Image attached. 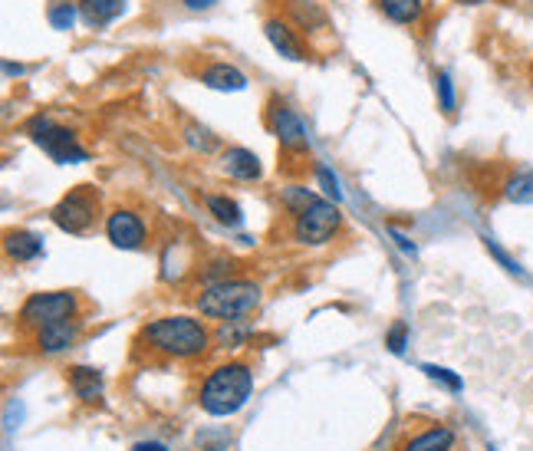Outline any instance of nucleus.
Wrapping results in <instances>:
<instances>
[{
    "label": "nucleus",
    "mask_w": 533,
    "mask_h": 451,
    "mask_svg": "<svg viewBox=\"0 0 533 451\" xmlns=\"http://www.w3.org/2000/svg\"><path fill=\"white\" fill-rule=\"evenodd\" d=\"M343 214H339L336 201L330 198H313L300 214H293V241L303 247H323L336 238Z\"/></svg>",
    "instance_id": "20e7f679"
},
{
    "label": "nucleus",
    "mask_w": 533,
    "mask_h": 451,
    "mask_svg": "<svg viewBox=\"0 0 533 451\" xmlns=\"http://www.w3.org/2000/svg\"><path fill=\"white\" fill-rule=\"evenodd\" d=\"M264 37L270 40V47H274V50L283 56V60H293V63L306 60V47H303L300 33L293 30L287 20L267 17V20H264Z\"/></svg>",
    "instance_id": "9d476101"
},
{
    "label": "nucleus",
    "mask_w": 533,
    "mask_h": 451,
    "mask_svg": "<svg viewBox=\"0 0 533 451\" xmlns=\"http://www.w3.org/2000/svg\"><path fill=\"white\" fill-rule=\"evenodd\" d=\"M79 340V320H66V323H53V326H43L37 330V349L47 356L63 353V349H70Z\"/></svg>",
    "instance_id": "f8f14e48"
},
{
    "label": "nucleus",
    "mask_w": 533,
    "mask_h": 451,
    "mask_svg": "<svg viewBox=\"0 0 533 451\" xmlns=\"http://www.w3.org/2000/svg\"><path fill=\"white\" fill-rule=\"evenodd\" d=\"M458 4H484V0H458Z\"/></svg>",
    "instance_id": "72a5a7b5"
},
{
    "label": "nucleus",
    "mask_w": 533,
    "mask_h": 451,
    "mask_svg": "<svg viewBox=\"0 0 533 451\" xmlns=\"http://www.w3.org/2000/svg\"><path fill=\"white\" fill-rule=\"evenodd\" d=\"M316 195L313 191H306V188H300V185H293V188H287V195H283V205L290 208V214H300L306 205H310Z\"/></svg>",
    "instance_id": "cd10ccee"
},
{
    "label": "nucleus",
    "mask_w": 533,
    "mask_h": 451,
    "mask_svg": "<svg viewBox=\"0 0 533 451\" xmlns=\"http://www.w3.org/2000/svg\"><path fill=\"white\" fill-rule=\"evenodd\" d=\"M405 343H408V326L405 323H395L392 330L385 333V346H389L395 356H402L405 353Z\"/></svg>",
    "instance_id": "c85d7f7f"
},
{
    "label": "nucleus",
    "mask_w": 533,
    "mask_h": 451,
    "mask_svg": "<svg viewBox=\"0 0 533 451\" xmlns=\"http://www.w3.org/2000/svg\"><path fill=\"white\" fill-rule=\"evenodd\" d=\"M76 17H79V4H70V0H60V4H53L47 10V20H50V27L53 30H73L76 24Z\"/></svg>",
    "instance_id": "4be33fe9"
},
{
    "label": "nucleus",
    "mask_w": 533,
    "mask_h": 451,
    "mask_svg": "<svg viewBox=\"0 0 533 451\" xmlns=\"http://www.w3.org/2000/svg\"><path fill=\"white\" fill-rule=\"evenodd\" d=\"M70 389L76 392L83 402H96L102 392V376L89 366H73L70 369Z\"/></svg>",
    "instance_id": "6ab92c4d"
},
{
    "label": "nucleus",
    "mask_w": 533,
    "mask_h": 451,
    "mask_svg": "<svg viewBox=\"0 0 533 451\" xmlns=\"http://www.w3.org/2000/svg\"><path fill=\"white\" fill-rule=\"evenodd\" d=\"M435 89H438V106H441V112H455V106H458V99H455V83H451V73H445L441 70L438 76H435Z\"/></svg>",
    "instance_id": "5701e85b"
},
{
    "label": "nucleus",
    "mask_w": 533,
    "mask_h": 451,
    "mask_svg": "<svg viewBox=\"0 0 533 451\" xmlns=\"http://www.w3.org/2000/svg\"><path fill=\"white\" fill-rule=\"evenodd\" d=\"M76 4H79L83 24L93 30H102V27H109L112 20H119L122 14H126L129 0H76Z\"/></svg>",
    "instance_id": "9b49d317"
},
{
    "label": "nucleus",
    "mask_w": 533,
    "mask_h": 451,
    "mask_svg": "<svg viewBox=\"0 0 533 451\" xmlns=\"http://www.w3.org/2000/svg\"><path fill=\"white\" fill-rule=\"evenodd\" d=\"M4 73L7 76H20V73H24V66H20V63H4Z\"/></svg>",
    "instance_id": "473e14b6"
},
{
    "label": "nucleus",
    "mask_w": 533,
    "mask_h": 451,
    "mask_svg": "<svg viewBox=\"0 0 533 451\" xmlns=\"http://www.w3.org/2000/svg\"><path fill=\"white\" fill-rule=\"evenodd\" d=\"M221 168L228 172L237 182H257L260 175H264V168H260V159L251 149H241V145H234L221 155Z\"/></svg>",
    "instance_id": "ddd939ff"
},
{
    "label": "nucleus",
    "mask_w": 533,
    "mask_h": 451,
    "mask_svg": "<svg viewBox=\"0 0 533 451\" xmlns=\"http://www.w3.org/2000/svg\"><path fill=\"white\" fill-rule=\"evenodd\" d=\"M4 251H7L10 261L30 264V261H37V257L43 254V238H40V234H33V231H24V228L7 231L4 234Z\"/></svg>",
    "instance_id": "dca6fc26"
},
{
    "label": "nucleus",
    "mask_w": 533,
    "mask_h": 451,
    "mask_svg": "<svg viewBox=\"0 0 533 451\" xmlns=\"http://www.w3.org/2000/svg\"><path fill=\"white\" fill-rule=\"evenodd\" d=\"M27 129L33 135V142H37L56 165H79V162L89 159V152L83 149V145H79L76 132L66 129V126H56V122L47 119V116L30 119Z\"/></svg>",
    "instance_id": "0eeeda50"
},
{
    "label": "nucleus",
    "mask_w": 533,
    "mask_h": 451,
    "mask_svg": "<svg viewBox=\"0 0 533 451\" xmlns=\"http://www.w3.org/2000/svg\"><path fill=\"white\" fill-rule=\"evenodd\" d=\"M267 129L274 132V139L280 142V149L287 152H306L310 149V135H306L303 119L283 103H270L267 109Z\"/></svg>",
    "instance_id": "6e6552de"
},
{
    "label": "nucleus",
    "mask_w": 533,
    "mask_h": 451,
    "mask_svg": "<svg viewBox=\"0 0 533 451\" xmlns=\"http://www.w3.org/2000/svg\"><path fill=\"white\" fill-rule=\"evenodd\" d=\"M132 451H168V448L162 442H139Z\"/></svg>",
    "instance_id": "2f4dec72"
},
{
    "label": "nucleus",
    "mask_w": 533,
    "mask_h": 451,
    "mask_svg": "<svg viewBox=\"0 0 533 451\" xmlns=\"http://www.w3.org/2000/svg\"><path fill=\"white\" fill-rule=\"evenodd\" d=\"M195 307L201 310V317H211L221 323L244 320L260 307V287L254 280H241V277L218 280V284H208L198 293Z\"/></svg>",
    "instance_id": "7ed1b4c3"
},
{
    "label": "nucleus",
    "mask_w": 533,
    "mask_h": 451,
    "mask_svg": "<svg viewBox=\"0 0 533 451\" xmlns=\"http://www.w3.org/2000/svg\"><path fill=\"white\" fill-rule=\"evenodd\" d=\"M501 191L510 205H533V168H520V172L507 175Z\"/></svg>",
    "instance_id": "aec40b11"
},
{
    "label": "nucleus",
    "mask_w": 533,
    "mask_h": 451,
    "mask_svg": "<svg viewBox=\"0 0 533 451\" xmlns=\"http://www.w3.org/2000/svg\"><path fill=\"white\" fill-rule=\"evenodd\" d=\"M106 234L119 251H139L145 244V221L129 208H116L106 218Z\"/></svg>",
    "instance_id": "1a4fd4ad"
},
{
    "label": "nucleus",
    "mask_w": 533,
    "mask_h": 451,
    "mask_svg": "<svg viewBox=\"0 0 533 451\" xmlns=\"http://www.w3.org/2000/svg\"><path fill=\"white\" fill-rule=\"evenodd\" d=\"M379 4V10L385 17L392 20V24H418L422 20V14H425V4L422 0H376Z\"/></svg>",
    "instance_id": "a211bd4d"
},
{
    "label": "nucleus",
    "mask_w": 533,
    "mask_h": 451,
    "mask_svg": "<svg viewBox=\"0 0 533 451\" xmlns=\"http://www.w3.org/2000/svg\"><path fill=\"white\" fill-rule=\"evenodd\" d=\"M316 182H320V188L326 191V198H330V201H336V205L343 201V188H339V178H336V172L330 165H323V162L316 165Z\"/></svg>",
    "instance_id": "b1692460"
},
{
    "label": "nucleus",
    "mask_w": 533,
    "mask_h": 451,
    "mask_svg": "<svg viewBox=\"0 0 533 451\" xmlns=\"http://www.w3.org/2000/svg\"><path fill=\"white\" fill-rule=\"evenodd\" d=\"M201 83L208 89H218V93H241V89H247V76L231 63H211L201 70Z\"/></svg>",
    "instance_id": "2eb2a0df"
},
{
    "label": "nucleus",
    "mask_w": 533,
    "mask_h": 451,
    "mask_svg": "<svg viewBox=\"0 0 533 451\" xmlns=\"http://www.w3.org/2000/svg\"><path fill=\"white\" fill-rule=\"evenodd\" d=\"M455 448V432L448 425H432L425 428L422 435H415L412 442L405 445V451H451Z\"/></svg>",
    "instance_id": "f3484780"
},
{
    "label": "nucleus",
    "mask_w": 533,
    "mask_h": 451,
    "mask_svg": "<svg viewBox=\"0 0 533 451\" xmlns=\"http://www.w3.org/2000/svg\"><path fill=\"white\" fill-rule=\"evenodd\" d=\"M142 340L149 343L155 353L172 356V359H195L208 349L211 336L195 317H158L142 330Z\"/></svg>",
    "instance_id": "f03ea898"
},
{
    "label": "nucleus",
    "mask_w": 533,
    "mask_h": 451,
    "mask_svg": "<svg viewBox=\"0 0 533 451\" xmlns=\"http://www.w3.org/2000/svg\"><path fill=\"white\" fill-rule=\"evenodd\" d=\"M422 372H425L428 379L441 382V386L451 389V392H461V389H464V382H461L458 372H451V369H445V366H432V363H425V366H422Z\"/></svg>",
    "instance_id": "a878e982"
},
{
    "label": "nucleus",
    "mask_w": 533,
    "mask_h": 451,
    "mask_svg": "<svg viewBox=\"0 0 533 451\" xmlns=\"http://www.w3.org/2000/svg\"><path fill=\"white\" fill-rule=\"evenodd\" d=\"M484 247H487V251H491V257H494V261L497 264H501L504 270H507V274H514V277H524V267H520L517 261H514V257H510L507 251H504V247L501 244H497L494 238H487V234H484Z\"/></svg>",
    "instance_id": "393cba45"
},
{
    "label": "nucleus",
    "mask_w": 533,
    "mask_h": 451,
    "mask_svg": "<svg viewBox=\"0 0 533 451\" xmlns=\"http://www.w3.org/2000/svg\"><path fill=\"white\" fill-rule=\"evenodd\" d=\"M251 392H254L251 366L228 363V366H218L208 379H204L198 402L204 412L214 415V419H228V415L244 409L247 399H251Z\"/></svg>",
    "instance_id": "f257e3e1"
},
{
    "label": "nucleus",
    "mask_w": 533,
    "mask_h": 451,
    "mask_svg": "<svg viewBox=\"0 0 533 451\" xmlns=\"http://www.w3.org/2000/svg\"><path fill=\"white\" fill-rule=\"evenodd\" d=\"M208 211L214 214V221L224 224V228H241V224H244L241 205H237V201L228 198V195H211L208 198Z\"/></svg>",
    "instance_id": "412c9836"
},
{
    "label": "nucleus",
    "mask_w": 533,
    "mask_h": 451,
    "mask_svg": "<svg viewBox=\"0 0 533 451\" xmlns=\"http://www.w3.org/2000/svg\"><path fill=\"white\" fill-rule=\"evenodd\" d=\"M79 313V297L73 290H47V293H30L20 307V326L27 330H43V326L76 320Z\"/></svg>",
    "instance_id": "39448f33"
},
{
    "label": "nucleus",
    "mask_w": 533,
    "mask_h": 451,
    "mask_svg": "<svg viewBox=\"0 0 533 451\" xmlns=\"http://www.w3.org/2000/svg\"><path fill=\"white\" fill-rule=\"evenodd\" d=\"M241 320H231V323H224L221 326V333H218V340L224 343V346H241L244 340H251V330H247V326H237Z\"/></svg>",
    "instance_id": "bb28decb"
},
{
    "label": "nucleus",
    "mask_w": 533,
    "mask_h": 451,
    "mask_svg": "<svg viewBox=\"0 0 533 451\" xmlns=\"http://www.w3.org/2000/svg\"><path fill=\"white\" fill-rule=\"evenodd\" d=\"M218 0H185V7L188 10H208V7H214Z\"/></svg>",
    "instance_id": "7c9ffc66"
},
{
    "label": "nucleus",
    "mask_w": 533,
    "mask_h": 451,
    "mask_svg": "<svg viewBox=\"0 0 533 451\" xmlns=\"http://www.w3.org/2000/svg\"><path fill=\"white\" fill-rule=\"evenodd\" d=\"M96 214H99L96 188L79 185L73 191H66V195L56 201L53 211H50V218H53L56 228L66 231V234H86L96 224Z\"/></svg>",
    "instance_id": "423d86ee"
},
{
    "label": "nucleus",
    "mask_w": 533,
    "mask_h": 451,
    "mask_svg": "<svg viewBox=\"0 0 533 451\" xmlns=\"http://www.w3.org/2000/svg\"><path fill=\"white\" fill-rule=\"evenodd\" d=\"M287 17L297 33H316L326 27V10L316 0H287Z\"/></svg>",
    "instance_id": "4468645a"
},
{
    "label": "nucleus",
    "mask_w": 533,
    "mask_h": 451,
    "mask_svg": "<svg viewBox=\"0 0 533 451\" xmlns=\"http://www.w3.org/2000/svg\"><path fill=\"white\" fill-rule=\"evenodd\" d=\"M392 238H395V241H399V247H402V251H405V254H415V244H412V241H408V238H405V234H399V231H392Z\"/></svg>",
    "instance_id": "c756f323"
}]
</instances>
